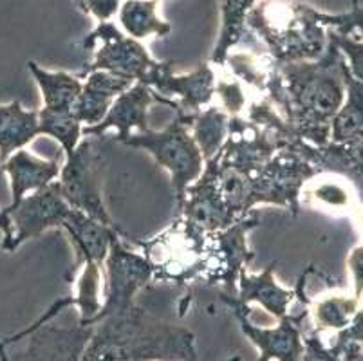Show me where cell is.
Returning <instances> with one entry per match:
<instances>
[{"mask_svg": "<svg viewBox=\"0 0 363 361\" xmlns=\"http://www.w3.org/2000/svg\"><path fill=\"white\" fill-rule=\"evenodd\" d=\"M80 361H199V357L196 334L132 304L94 326Z\"/></svg>", "mask_w": 363, "mask_h": 361, "instance_id": "cell-1", "label": "cell"}, {"mask_svg": "<svg viewBox=\"0 0 363 361\" xmlns=\"http://www.w3.org/2000/svg\"><path fill=\"white\" fill-rule=\"evenodd\" d=\"M262 92L286 119L293 143L325 145L328 121L338 112L343 96L325 65L273 62Z\"/></svg>", "mask_w": 363, "mask_h": 361, "instance_id": "cell-2", "label": "cell"}, {"mask_svg": "<svg viewBox=\"0 0 363 361\" xmlns=\"http://www.w3.org/2000/svg\"><path fill=\"white\" fill-rule=\"evenodd\" d=\"M246 26L266 44L277 65L316 58L323 49L320 13L289 0H260L247 15Z\"/></svg>", "mask_w": 363, "mask_h": 361, "instance_id": "cell-3", "label": "cell"}, {"mask_svg": "<svg viewBox=\"0 0 363 361\" xmlns=\"http://www.w3.org/2000/svg\"><path fill=\"white\" fill-rule=\"evenodd\" d=\"M197 114H176L163 130H147L130 134L123 145L143 148L161 168L170 174L177 210L183 206L186 190L196 183L204 170V157L192 135V123Z\"/></svg>", "mask_w": 363, "mask_h": 361, "instance_id": "cell-4", "label": "cell"}, {"mask_svg": "<svg viewBox=\"0 0 363 361\" xmlns=\"http://www.w3.org/2000/svg\"><path fill=\"white\" fill-rule=\"evenodd\" d=\"M94 333V326L58 327L55 323L29 326L0 340L2 361H80Z\"/></svg>", "mask_w": 363, "mask_h": 361, "instance_id": "cell-5", "label": "cell"}, {"mask_svg": "<svg viewBox=\"0 0 363 361\" xmlns=\"http://www.w3.org/2000/svg\"><path fill=\"white\" fill-rule=\"evenodd\" d=\"M58 183L69 206L107 226L120 228L104 203V159L92 138H84L71 154L65 155Z\"/></svg>", "mask_w": 363, "mask_h": 361, "instance_id": "cell-6", "label": "cell"}, {"mask_svg": "<svg viewBox=\"0 0 363 361\" xmlns=\"http://www.w3.org/2000/svg\"><path fill=\"white\" fill-rule=\"evenodd\" d=\"M127 243H136L130 237L118 235L111 244L104 262V306L98 320H104L114 311L136 304V294L154 280V266L141 250H132Z\"/></svg>", "mask_w": 363, "mask_h": 361, "instance_id": "cell-7", "label": "cell"}, {"mask_svg": "<svg viewBox=\"0 0 363 361\" xmlns=\"http://www.w3.org/2000/svg\"><path fill=\"white\" fill-rule=\"evenodd\" d=\"M82 48L91 49L94 58L91 65L78 74L80 78L92 71H105L132 82H143L157 62L140 40L128 36L112 22H98L92 33L84 38Z\"/></svg>", "mask_w": 363, "mask_h": 361, "instance_id": "cell-8", "label": "cell"}, {"mask_svg": "<svg viewBox=\"0 0 363 361\" xmlns=\"http://www.w3.org/2000/svg\"><path fill=\"white\" fill-rule=\"evenodd\" d=\"M219 298L232 311L244 336L259 350V357L255 361H302L306 345L300 326L303 318L308 316L306 311L296 316L288 314L280 318L275 327H262L253 322V309L247 304L240 302L237 294L220 291Z\"/></svg>", "mask_w": 363, "mask_h": 361, "instance_id": "cell-9", "label": "cell"}, {"mask_svg": "<svg viewBox=\"0 0 363 361\" xmlns=\"http://www.w3.org/2000/svg\"><path fill=\"white\" fill-rule=\"evenodd\" d=\"M216 79L212 64H201L190 74H176L170 62H156L140 84L148 85L160 96V104L176 109V114L194 116L212 105Z\"/></svg>", "mask_w": 363, "mask_h": 361, "instance_id": "cell-10", "label": "cell"}, {"mask_svg": "<svg viewBox=\"0 0 363 361\" xmlns=\"http://www.w3.org/2000/svg\"><path fill=\"white\" fill-rule=\"evenodd\" d=\"M259 224L260 213L252 211L226 230L212 233L203 286L224 284L226 293L237 294L239 273L255 258V253L247 246V233L255 230Z\"/></svg>", "mask_w": 363, "mask_h": 361, "instance_id": "cell-11", "label": "cell"}, {"mask_svg": "<svg viewBox=\"0 0 363 361\" xmlns=\"http://www.w3.org/2000/svg\"><path fill=\"white\" fill-rule=\"evenodd\" d=\"M13 226V238L4 251L13 253L22 244L38 238L52 228H62L67 217L69 203L62 195L58 179L49 183L48 187L26 195L16 206H6Z\"/></svg>", "mask_w": 363, "mask_h": 361, "instance_id": "cell-12", "label": "cell"}, {"mask_svg": "<svg viewBox=\"0 0 363 361\" xmlns=\"http://www.w3.org/2000/svg\"><path fill=\"white\" fill-rule=\"evenodd\" d=\"M152 104H160V96L148 85L136 82L114 99V104L100 123L84 128V138H98L105 132L114 130L118 141L125 143L134 130H138L140 134L150 130L148 111H150Z\"/></svg>", "mask_w": 363, "mask_h": 361, "instance_id": "cell-13", "label": "cell"}, {"mask_svg": "<svg viewBox=\"0 0 363 361\" xmlns=\"http://www.w3.org/2000/svg\"><path fill=\"white\" fill-rule=\"evenodd\" d=\"M62 228L69 233L72 246L76 250V270L84 262H96L104 266L112 240L118 235L127 237V233H123L121 228L107 226V224L89 217L87 213L74 210V208L69 210Z\"/></svg>", "mask_w": 363, "mask_h": 361, "instance_id": "cell-14", "label": "cell"}, {"mask_svg": "<svg viewBox=\"0 0 363 361\" xmlns=\"http://www.w3.org/2000/svg\"><path fill=\"white\" fill-rule=\"evenodd\" d=\"M84 87L76 99L72 114L85 127H94L107 116L114 99L136 84L123 76L112 74L105 71H92L82 76Z\"/></svg>", "mask_w": 363, "mask_h": 361, "instance_id": "cell-15", "label": "cell"}, {"mask_svg": "<svg viewBox=\"0 0 363 361\" xmlns=\"http://www.w3.org/2000/svg\"><path fill=\"white\" fill-rule=\"evenodd\" d=\"M60 170L62 165L58 163V159L38 157L26 148L9 155L2 163V174L9 177V188H11L9 206H16L26 195L56 181Z\"/></svg>", "mask_w": 363, "mask_h": 361, "instance_id": "cell-16", "label": "cell"}, {"mask_svg": "<svg viewBox=\"0 0 363 361\" xmlns=\"http://www.w3.org/2000/svg\"><path fill=\"white\" fill-rule=\"evenodd\" d=\"M275 267L277 264H269L266 270L255 274L247 273L244 267L237 280V298L247 306L257 302L267 314L280 320L289 314V306L295 300L296 291L279 284L275 277Z\"/></svg>", "mask_w": 363, "mask_h": 361, "instance_id": "cell-17", "label": "cell"}, {"mask_svg": "<svg viewBox=\"0 0 363 361\" xmlns=\"http://www.w3.org/2000/svg\"><path fill=\"white\" fill-rule=\"evenodd\" d=\"M38 135V109H26L16 99L9 104H0V163L33 143Z\"/></svg>", "mask_w": 363, "mask_h": 361, "instance_id": "cell-18", "label": "cell"}, {"mask_svg": "<svg viewBox=\"0 0 363 361\" xmlns=\"http://www.w3.org/2000/svg\"><path fill=\"white\" fill-rule=\"evenodd\" d=\"M28 71L35 78L42 94V109L56 112H72L80 96L84 79L65 71H48L36 62H28Z\"/></svg>", "mask_w": 363, "mask_h": 361, "instance_id": "cell-19", "label": "cell"}, {"mask_svg": "<svg viewBox=\"0 0 363 361\" xmlns=\"http://www.w3.org/2000/svg\"><path fill=\"white\" fill-rule=\"evenodd\" d=\"M260 0H220V31L210 64L223 67L232 49L244 38L246 18Z\"/></svg>", "mask_w": 363, "mask_h": 361, "instance_id": "cell-20", "label": "cell"}, {"mask_svg": "<svg viewBox=\"0 0 363 361\" xmlns=\"http://www.w3.org/2000/svg\"><path fill=\"white\" fill-rule=\"evenodd\" d=\"M74 294L71 306L80 311L82 326H96L98 314L104 306V266L96 262H84L78 267Z\"/></svg>", "mask_w": 363, "mask_h": 361, "instance_id": "cell-21", "label": "cell"}, {"mask_svg": "<svg viewBox=\"0 0 363 361\" xmlns=\"http://www.w3.org/2000/svg\"><path fill=\"white\" fill-rule=\"evenodd\" d=\"M157 6L160 0H125L118 13L123 31L140 42L148 36L170 35L172 26L157 16Z\"/></svg>", "mask_w": 363, "mask_h": 361, "instance_id": "cell-22", "label": "cell"}, {"mask_svg": "<svg viewBox=\"0 0 363 361\" xmlns=\"http://www.w3.org/2000/svg\"><path fill=\"white\" fill-rule=\"evenodd\" d=\"M230 118L226 111L219 105H210L204 111L196 116L192 123V135L196 143L199 145L203 152L204 161L212 159L228 138V128H230Z\"/></svg>", "mask_w": 363, "mask_h": 361, "instance_id": "cell-23", "label": "cell"}, {"mask_svg": "<svg viewBox=\"0 0 363 361\" xmlns=\"http://www.w3.org/2000/svg\"><path fill=\"white\" fill-rule=\"evenodd\" d=\"M40 119V135H49L60 145L64 155L71 154L84 139V125L76 119L72 112H56L38 109Z\"/></svg>", "mask_w": 363, "mask_h": 361, "instance_id": "cell-24", "label": "cell"}, {"mask_svg": "<svg viewBox=\"0 0 363 361\" xmlns=\"http://www.w3.org/2000/svg\"><path fill=\"white\" fill-rule=\"evenodd\" d=\"M313 318L320 327L340 329L347 323L352 313V302L343 298H323L313 306Z\"/></svg>", "mask_w": 363, "mask_h": 361, "instance_id": "cell-25", "label": "cell"}, {"mask_svg": "<svg viewBox=\"0 0 363 361\" xmlns=\"http://www.w3.org/2000/svg\"><path fill=\"white\" fill-rule=\"evenodd\" d=\"M216 96L219 98L223 111L228 114L240 116V112L246 109L247 98L246 91L242 87V82L237 79L235 76H223V78L216 79Z\"/></svg>", "mask_w": 363, "mask_h": 361, "instance_id": "cell-26", "label": "cell"}, {"mask_svg": "<svg viewBox=\"0 0 363 361\" xmlns=\"http://www.w3.org/2000/svg\"><path fill=\"white\" fill-rule=\"evenodd\" d=\"M300 199H306L308 203L322 204L329 208H340L347 204V191L336 183H320L309 184L302 188Z\"/></svg>", "mask_w": 363, "mask_h": 361, "instance_id": "cell-27", "label": "cell"}, {"mask_svg": "<svg viewBox=\"0 0 363 361\" xmlns=\"http://www.w3.org/2000/svg\"><path fill=\"white\" fill-rule=\"evenodd\" d=\"M78 4L98 22H111L120 13L121 0H78Z\"/></svg>", "mask_w": 363, "mask_h": 361, "instance_id": "cell-28", "label": "cell"}, {"mask_svg": "<svg viewBox=\"0 0 363 361\" xmlns=\"http://www.w3.org/2000/svg\"><path fill=\"white\" fill-rule=\"evenodd\" d=\"M0 177H2V175H0ZM0 231H2V235H4V238H2V250H6L13 238L11 218H9L8 211L6 210H0Z\"/></svg>", "mask_w": 363, "mask_h": 361, "instance_id": "cell-29", "label": "cell"}, {"mask_svg": "<svg viewBox=\"0 0 363 361\" xmlns=\"http://www.w3.org/2000/svg\"><path fill=\"white\" fill-rule=\"evenodd\" d=\"M0 175H2V163H0Z\"/></svg>", "mask_w": 363, "mask_h": 361, "instance_id": "cell-30", "label": "cell"}, {"mask_svg": "<svg viewBox=\"0 0 363 361\" xmlns=\"http://www.w3.org/2000/svg\"><path fill=\"white\" fill-rule=\"evenodd\" d=\"M233 361H239V357H233Z\"/></svg>", "mask_w": 363, "mask_h": 361, "instance_id": "cell-31", "label": "cell"}]
</instances>
